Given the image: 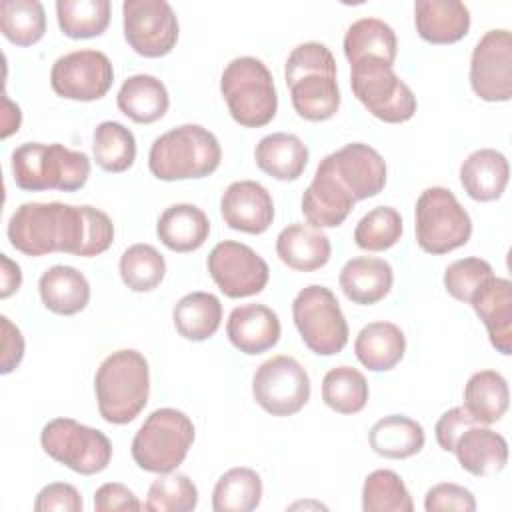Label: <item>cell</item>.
I'll return each instance as SVG.
<instances>
[{"instance_id":"cell-1","label":"cell","mask_w":512,"mask_h":512,"mask_svg":"<svg viewBox=\"0 0 512 512\" xmlns=\"http://www.w3.org/2000/svg\"><path fill=\"white\" fill-rule=\"evenodd\" d=\"M8 240L26 256L66 252L90 258L110 248L114 224L94 206L24 202L8 220Z\"/></svg>"},{"instance_id":"cell-2","label":"cell","mask_w":512,"mask_h":512,"mask_svg":"<svg viewBox=\"0 0 512 512\" xmlns=\"http://www.w3.org/2000/svg\"><path fill=\"white\" fill-rule=\"evenodd\" d=\"M100 416L110 424L132 422L148 404L150 368L146 358L132 348L112 352L94 376Z\"/></svg>"},{"instance_id":"cell-3","label":"cell","mask_w":512,"mask_h":512,"mask_svg":"<svg viewBox=\"0 0 512 512\" xmlns=\"http://www.w3.org/2000/svg\"><path fill=\"white\" fill-rule=\"evenodd\" d=\"M220 160L218 138L200 124H182L160 134L148 152L150 172L164 182L206 178Z\"/></svg>"},{"instance_id":"cell-4","label":"cell","mask_w":512,"mask_h":512,"mask_svg":"<svg viewBox=\"0 0 512 512\" xmlns=\"http://www.w3.org/2000/svg\"><path fill=\"white\" fill-rule=\"evenodd\" d=\"M88 176V154L58 142H26L12 152V178L26 192H76L86 184Z\"/></svg>"},{"instance_id":"cell-5","label":"cell","mask_w":512,"mask_h":512,"mask_svg":"<svg viewBox=\"0 0 512 512\" xmlns=\"http://www.w3.org/2000/svg\"><path fill=\"white\" fill-rule=\"evenodd\" d=\"M220 92L228 112L244 128L266 126L278 110V94L272 72L254 56H240L226 64Z\"/></svg>"},{"instance_id":"cell-6","label":"cell","mask_w":512,"mask_h":512,"mask_svg":"<svg viewBox=\"0 0 512 512\" xmlns=\"http://www.w3.org/2000/svg\"><path fill=\"white\" fill-rule=\"evenodd\" d=\"M194 434V424L182 410L158 408L134 434L132 460L146 472H174L188 456Z\"/></svg>"},{"instance_id":"cell-7","label":"cell","mask_w":512,"mask_h":512,"mask_svg":"<svg viewBox=\"0 0 512 512\" xmlns=\"http://www.w3.org/2000/svg\"><path fill=\"white\" fill-rule=\"evenodd\" d=\"M416 244L428 254H448L472 236V220L452 190L426 188L416 200Z\"/></svg>"},{"instance_id":"cell-8","label":"cell","mask_w":512,"mask_h":512,"mask_svg":"<svg viewBox=\"0 0 512 512\" xmlns=\"http://www.w3.org/2000/svg\"><path fill=\"white\" fill-rule=\"evenodd\" d=\"M350 86L362 106L382 122L400 124L416 114L414 92L384 60L364 58L350 64Z\"/></svg>"},{"instance_id":"cell-9","label":"cell","mask_w":512,"mask_h":512,"mask_svg":"<svg viewBox=\"0 0 512 512\" xmlns=\"http://www.w3.org/2000/svg\"><path fill=\"white\" fill-rule=\"evenodd\" d=\"M292 318L302 342L318 356H332L348 342V322L334 296L322 284L302 288L292 302Z\"/></svg>"},{"instance_id":"cell-10","label":"cell","mask_w":512,"mask_h":512,"mask_svg":"<svg viewBox=\"0 0 512 512\" xmlns=\"http://www.w3.org/2000/svg\"><path fill=\"white\" fill-rule=\"evenodd\" d=\"M44 452L66 468L90 476L108 468L112 460V444L108 436L84 426L72 418H54L40 432Z\"/></svg>"},{"instance_id":"cell-11","label":"cell","mask_w":512,"mask_h":512,"mask_svg":"<svg viewBox=\"0 0 512 512\" xmlns=\"http://www.w3.org/2000/svg\"><path fill=\"white\" fill-rule=\"evenodd\" d=\"M256 404L272 416H292L310 400V376L304 366L286 354L262 362L252 376Z\"/></svg>"},{"instance_id":"cell-12","label":"cell","mask_w":512,"mask_h":512,"mask_svg":"<svg viewBox=\"0 0 512 512\" xmlns=\"http://www.w3.org/2000/svg\"><path fill=\"white\" fill-rule=\"evenodd\" d=\"M122 26L128 46L144 58H160L178 42V18L166 0H126Z\"/></svg>"},{"instance_id":"cell-13","label":"cell","mask_w":512,"mask_h":512,"mask_svg":"<svg viewBox=\"0 0 512 512\" xmlns=\"http://www.w3.org/2000/svg\"><path fill=\"white\" fill-rule=\"evenodd\" d=\"M208 272L228 298L260 294L270 278L266 260L250 246L236 240L218 242L206 260Z\"/></svg>"},{"instance_id":"cell-14","label":"cell","mask_w":512,"mask_h":512,"mask_svg":"<svg viewBox=\"0 0 512 512\" xmlns=\"http://www.w3.org/2000/svg\"><path fill=\"white\" fill-rule=\"evenodd\" d=\"M114 82L110 58L100 50H74L60 56L50 70L52 90L78 102L100 100Z\"/></svg>"},{"instance_id":"cell-15","label":"cell","mask_w":512,"mask_h":512,"mask_svg":"<svg viewBox=\"0 0 512 512\" xmlns=\"http://www.w3.org/2000/svg\"><path fill=\"white\" fill-rule=\"evenodd\" d=\"M470 86L486 102L512 98V36L508 30H488L470 56Z\"/></svg>"},{"instance_id":"cell-16","label":"cell","mask_w":512,"mask_h":512,"mask_svg":"<svg viewBox=\"0 0 512 512\" xmlns=\"http://www.w3.org/2000/svg\"><path fill=\"white\" fill-rule=\"evenodd\" d=\"M334 174L354 200L380 194L386 186V162L378 150L364 142H352L326 156Z\"/></svg>"},{"instance_id":"cell-17","label":"cell","mask_w":512,"mask_h":512,"mask_svg":"<svg viewBox=\"0 0 512 512\" xmlns=\"http://www.w3.org/2000/svg\"><path fill=\"white\" fill-rule=\"evenodd\" d=\"M354 196L334 174L328 158L324 156L314 172L312 182L302 194V214L314 228L340 226L354 208Z\"/></svg>"},{"instance_id":"cell-18","label":"cell","mask_w":512,"mask_h":512,"mask_svg":"<svg viewBox=\"0 0 512 512\" xmlns=\"http://www.w3.org/2000/svg\"><path fill=\"white\" fill-rule=\"evenodd\" d=\"M220 212L232 230L262 234L274 220V202L260 182L236 180L224 190Z\"/></svg>"},{"instance_id":"cell-19","label":"cell","mask_w":512,"mask_h":512,"mask_svg":"<svg viewBox=\"0 0 512 512\" xmlns=\"http://www.w3.org/2000/svg\"><path fill=\"white\" fill-rule=\"evenodd\" d=\"M488 330L490 344L504 356L512 354V284L506 278L490 276L468 302Z\"/></svg>"},{"instance_id":"cell-20","label":"cell","mask_w":512,"mask_h":512,"mask_svg":"<svg viewBox=\"0 0 512 512\" xmlns=\"http://www.w3.org/2000/svg\"><path fill=\"white\" fill-rule=\"evenodd\" d=\"M278 314L264 304L236 306L226 322V334L234 348L248 356L274 348L280 340Z\"/></svg>"},{"instance_id":"cell-21","label":"cell","mask_w":512,"mask_h":512,"mask_svg":"<svg viewBox=\"0 0 512 512\" xmlns=\"http://www.w3.org/2000/svg\"><path fill=\"white\" fill-rule=\"evenodd\" d=\"M452 452L456 454L458 464L478 478L498 474L508 462V442L502 434L484 424H474L464 430Z\"/></svg>"},{"instance_id":"cell-22","label":"cell","mask_w":512,"mask_h":512,"mask_svg":"<svg viewBox=\"0 0 512 512\" xmlns=\"http://www.w3.org/2000/svg\"><path fill=\"white\" fill-rule=\"evenodd\" d=\"M414 24L430 44H454L468 34L470 10L460 0H416Z\"/></svg>"},{"instance_id":"cell-23","label":"cell","mask_w":512,"mask_h":512,"mask_svg":"<svg viewBox=\"0 0 512 512\" xmlns=\"http://www.w3.org/2000/svg\"><path fill=\"white\" fill-rule=\"evenodd\" d=\"M344 296L360 306H372L380 302L392 288V266L374 256L350 258L338 276Z\"/></svg>"},{"instance_id":"cell-24","label":"cell","mask_w":512,"mask_h":512,"mask_svg":"<svg viewBox=\"0 0 512 512\" xmlns=\"http://www.w3.org/2000/svg\"><path fill=\"white\" fill-rule=\"evenodd\" d=\"M510 178L506 156L494 148H480L466 156L460 166V184L464 192L478 202H490L504 194Z\"/></svg>"},{"instance_id":"cell-25","label":"cell","mask_w":512,"mask_h":512,"mask_svg":"<svg viewBox=\"0 0 512 512\" xmlns=\"http://www.w3.org/2000/svg\"><path fill=\"white\" fill-rule=\"evenodd\" d=\"M276 254L292 270L314 272L328 264L332 246L320 228L294 222L278 234Z\"/></svg>"},{"instance_id":"cell-26","label":"cell","mask_w":512,"mask_h":512,"mask_svg":"<svg viewBox=\"0 0 512 512\" xmlns=\"http://www.w3.org/2000/svg\"><path fill=\"white\" fill-rule=\"evenodd\" d=\"M42 304L60 316L82 312L90 302V284L86 276L74 266L56 264L48 268L38 280Z\"/></svg>"},{"instance_id":"cell-27","label":"cell","mask_w":512,"mask_h":512,"mask_svg":"<svg viewBox=\"0 0 512 512\" xmlns=\"http://www.w3.org/2000/svg\"><path fill=\"white\" fill-rule=\"evenodd\" d=\"M156 234L172 252H194L208 240L210 220L194 204H172L160 214Z\"/></svg>"},{"instance_id":"cell-28","label":"cell","mask_w":512,"mask_h":512,"mask_svg":"<svg viewBox=\"0 0 512 512\" xmlns=\"http://www.w3.org/2000/svg\"><path fill=\"white\" fill-rule=\"evenodd\" d=\"M286 86L296 114L308 122L328 120L340 108L336 72H310Z\"/></svg>"},{"instance_id":"cell-29","label":"cell","mask_w":512,"mask_h":512,"mask_svg":"<svg viewBox=\"0 0 512 512\" xmlns=\"http://www.w3.org/2000/svg\"><path fill=\"white\" fill-rule=\"evenodd\" d=\"M354 352L364 368L372 372H386L404 358L406 336L392 322H370L358 332Z\"/></svg>"},{"instance_id":"cell-30","label":"cell","mask_w":512,"mask_h":512,"mask_svg":"<svg viewBox=\"0 0 512 512\" xmlns=\"http://www.w3.org/2000/svg\"><path fill=\"white\" fill-rule=\"evenodd\" d=\"M116 106L130 120L138 124H152L166 114L170 98L162 80L150 74H134L122 82Z\"/></svg>"},{"instance_id":"cell-31","label":"cell","mask_w":512,"mask_h":512,"mask_svg":"<svg viewBox=\"0 0 512 512\" xmlns=\"http://www.w3.org/2000/svg\"><path fill=\"white\" fill-rule=\"evenodd\" d=\"M256 166L276 180H296L308 164V146L288 132L264 136L254 150Z\"/></svg>"},{"instance_id":"cell-32","label":"cell","mask_w":512,"mask_h":512,"mask_svg":"<svg viewBox=\"0 0 512 512\" xmlns=\"http://www.w3.org/2000/svg\"><path fill=\"white\" fill-rule=\"evenodd\" d=\"M368 442L378 456L404 460L424 448L426 434L420 422L402 414H390L370 428Z\"/></svg>"},{"instance_id":"cell-33","label":"cell","mask_w":512,"mask_h":512,"mask_svg":"<svg viewBox=\"0 0 512 512\" xmlns=\"http://www.w3.org/2000/svg\"><path fill=\"white\" fill-rule=\"evenodd\" d=\"M510 402L506 378L496 370H480L472 374L464 386V408L478 424L498 422Z\"/></svg>"},{"instance_id":"cell-34","label":"cell","mask_w":512,"mask_h":512,"mask_svg":"<svg viewBox=\"0 0 512 512\" xmlns=\"http://www.w3.org/2000/svg\"><path fill=\"white\" fill-rule=\"evenodd\" d=\"M344 56L350 64L364 58H378L394 64L398 40L394 30L380 18H360L344 34Z\"/></svg>"},{"instance_id":"cell-35","label":"cell","mask_w":512,"mask_h":512,"mask_svg":"<svg viewBox=\"0 0 512 512\" xmlns=\"http://www.w3.org/2000/svg\"><path fill=\"white\" fill-rule=\"evenodd\" d=\"M172 320L182 338L202 342L220 328L222 304L210 292H190L174 304Z\"/></svg>"},{"instance_id":"cell-36","label":"cell","mask_w":512,"mask_h":512,"mask_svg":"<svg viewBox=\"0 0 512 512\" xmlns=\"http://www.w3.org/2000/svg\"><path fill=\"white\" fill-rule=\"evenodd\" d=\"M262 500V478L256 470L238 466L224 472L212 490L214 512H250Z\"/></svg>"},{"instance_id":"cell-37","label":"cell","mask_w":512,"mask_h":512,"mask_svg":"<svg viewBox=\"0 0 512 512\" xmlns=\"http://www.w3.org/2000/svg\"><path fill=\"white\" fill-rule=\"evenodd\" d=\"M92 154L102 170L112 174L126 172L136 160V138L120 122H100L94 128Z\"/></svg>"},{"instance_id":"cell-38","label":"cell","mask_w":512,"mask_h":512,"mask_svg":"<svg viewBox=\"0 0 512 512\" xmlns=\"http://www.w3.org/2000/svg\"><path fill=\"white\" fill-rule=\"evenodd\" d=\"M56 18L64 36L80 40L104 34L110 24L108 0H58Z\"/></svg>"},{"instance_id":"cell-39","label":"cell","mask_w":512,"mask_h":512,"mask_svg":"<svg viewBox=\"0 0 512 512\" xmlns=\"http://www.w3.org/2000/svg\"><path fill=\"white\" fill-rule=\"evenodd\" d=\"M0 30L16 46H32L46 32V12L38 0H2Z\"/></svg>"},{"instance_id":"cell-40","label":"cell","mask_w":512,"mask_h":512,"mask_svg":"<svg viewBox=\"0 0 512 512\" xmlns=\"http://www.w3.org/2000/svg\"><path fill=\"white\" fill-rule=\"evenodd\" d=\"M322 400L338 414H356L368 402V382L352 366H336L322 380Z\"/></svg>"},{"instance_id":"cell-41","label":"cell","mask_w":512,"mask_h":512,"mask_svg":"<svg viewBox=\"0 0 512 512\" xmlns=\"http://www.w3.org/2000/svg\"><path fill=\"white\" fill-rule=\"evenodd\" d=\"M120 278L132 292H150L166 274V260L152 244H132L120 256Z\"/></svg>"},{"instance_id":"cell-42","label":"cell","mask_w":512,"mask_h":512,"mask_svg":"<svg viewBox=\"0 0 512 512\" xmlns=\"http://www.w3.org/2000/svg\"><path fill=\"white\" fill-rule=\"evenodd\" d=\"M364 512H412L414 502L404 480L394 470H374L362 486Z\"/></svg>"},{"instance_id":"cell-43","label":"cell","mask_w":512,"mask_h":512,"mask_svg":"<svg viewBox=\"0 0 512 512\" xmlns=\"http://www.w3.org/2000/svg\"><path fill=\"white\" fill-rule=\"evenodd\" d=\"M198 506L196 484L180 472L158 474L150 484L144 508L148 512H192Z\"/></svg>"},{"instance_id":"cell-44","label":"cell","mask_w":512,"mask_h":512,"mask_svg":"<svg viewBox=\"0 0 512 512\" xmlns=\"http://www.w3.org/2000/svg\"><path fill=\"white\" fill-rule=\"evenodd\" d=\"M402 236V216L392 206H376L366 212L354 228V242L368 252L392 248Z\"/></svg>"},{"instance_id":"cell-45","label":"cell","mask_w":512,"mask_h":512,"mask_svg":"<svg viewBox=\"0 0 512 512\" xmlns=\"http://www.w3.org/2000/svg\"><path fill=\"white\" fill-rule=\"evenodd\" d=\"M490 276H494V270L486 260L468 256L448 264L442 282L452 298L460 302H470V296L476 292V288Z\"/></svg>"},{"instance_id":"cell-46","label":"cell","mask_w":512,"mask_h":512,"mask_svg":"<svg viewBox=\"0 0 512 512\" xmlns=\"http://www.w3.org/2000/svg\"><path fill=\"white\" fill-rule=\"evenodd\" d=\"M310 72H336V60L332 52L320 42H304L298 44L284 64L286 84Z\"/></svg>"},{"instance_id":"cell-47","label":"cell","mask_w":512,"mask_h":512,"mask_svg":"<svg viewBox=\"0 0 512 512\" xmlns=\"http://www.w3.org/2000/svg\"><path fill=\"white\" fill-rule=\"evenodd\" d=\"M426 512H440V510H460V512H474L476 498L474 494L458 484L442 482L432 486L424 496Z\"/></svg>"},{"instance_id":"cell-48","label":"cell","mask_w":512,"mask_h":512,"mask_svg":"<svg viewBox=\"0 0 512 512\" xmlns=\"http://www.w3.org/2000/svg\"><path fill=\"white\" fill-rule=\"evenodd\" d=\"M82 494L66 482H52L44 486L34 500L36 512H82Z\"/></svg>"},{"instance_id":"cell-49","label":"cell","mask_w":512,"mask_h":512,"mask_svg":"<svg viewBox=\"0 0 512 512\" xmlns=\"http://www.w3.org/2000/svg\"><path fill=\"white\" fill-rule=\"evenodd\" d=\"M144 504L136 498V494L120 484V482H106L94 492V510L96 512H130L142 510Z\"/></svg>"},{"instance_id":"cell-50","label":"cell","mask_w":512,"mask_h":512,"mask_svg":"<svg viewBox=\"0 0 512 512\" xmlns=\"http://www.w3.org/2000/svg\"><path fill=\"white\" fill-rule=\"evenodd\" d=\"M474 424H478V422L468 414V410L464 406H458V408H452V410L444 412L438 418L436 426H434L438 446L446 452H452L460 434L464 430H468L470 426H474Z\"/></svg>"},{"instance_id":"cell-51","label":"cell","mask_w":512,"mask_h":512,"mask_svg":"<svg viewBox=\"0 0 512 512\" xmlns=\"http://www.w3.org/2000/svg\"><path fill=\"white\" fill-rule=\"evenodd\" d=\"M2 322V360H0V372L10 374L24 356V336L18 326L10 322L8 316H0Z\"/></svg>"},{"instance_id":"cell-52","label":"cell","mask_w":512,"mask_h":512,"mask_svg":"<svg viewBox=\"0 0 512 512\" xmlns=\"http://www.w3.org/2000/svg\"><path fill=\"white\" fill-rule=\"evenodd\" d=\"M0 262H2V290H0V298H8L12 296L20 284H22V270L16 262H12L6 254H0Z\"/></svg>"},{"instance_id":"cell-53","label":"cell","mask_w":512,"mask_h":512,"mask_svg":"<svg viewBox=\"0 0 512 512\" xmlns=\"http://www.w3.org/2000/svg\"><path fill=\"white\" fill-rule=\"evenodd\" d=\"M20 120H22L20 108L8 96H4V130H2V138H8L12 132H18Z\"/></svg>"}]
</instances>
